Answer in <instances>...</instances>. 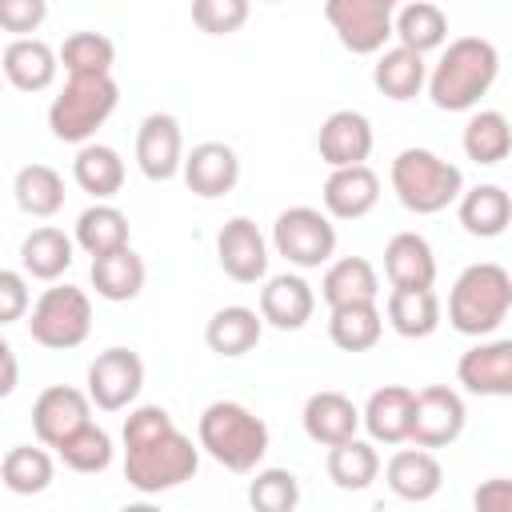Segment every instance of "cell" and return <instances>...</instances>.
I'll return each mask as SVG.
<instances>
[{"label": "cell", "mask_w": 512, "mask_h": 512, "mask_svg": "<svg viewBox=\"0 0 512 512\" xmlns=\"http://www.w3.org/2000/svg\"><path fill=\"white\" fill-rule=\"evenodd\" d=\"M384 316L392 324L396 336L404 340H424L440 328V296L432 288L424 292H408V288H392L384 300Z\"/></svg>", "instance_id": "cell-29"}, {"label": "cell", "mask_w": 512, "mask_h": 512, "mask_svg": "<svg viewBox=\"0 0 512 512\" xmlns=\"http://www.w3.org/2000/svg\"><path fill=\"white\" fill-rule=\"evenodd\" d=\"M84 424H92V396L80 388L52 384L32 400V432L44 448H60Z\"/></svg>", "instance_id": "cell-12"}, {"label": "cell", "mask_w": 512, "mask_h": 512, "mask_svg": "<svg viewBox=\"0 0 512 512\" xmlns=\"http://www.w3.org/2000/svg\"><path fill=\"white\" fill-rule=\"evenodd\" d=\"M372 144H376L372 120H368L364 112H356V108L332 112V116L320 124V132H316V152H320V160H324L332 172H336V168H360V164L372 156Z\"/></svg>", "instance_id": "cell-15"}, {"label": "cell", "mask_w": 512, "mask_h": 512, "mask_svg": "<svg viewBox=\"0 0 512 512\" xmlns=\"http://www.w3.org/2000/svg\"><path fill=\"white\" fill-rule=\"evenodd\" d=\"M384 336V312L376 304H344L328 316V340L340 352H368Z\"/></svg>", "instance_id": "cell-36"}, {"label": "cell", "mask_w": 512, "mask_h": 512, "mask_svg": "<svg viewBox=\"0 0 512 512\" xmlns=\"http://www.w3.org/2000/svg\"><path fill=\"white\" fill-rule=\"evenodd\" d=\"M120 512H164L160 504H152V500H136V504H124Z\"/></svg>", "instance_id": "cell-48"}, {"label": "cell", "mask_w": 512, "mask_h": 512, "mask_svg": "<svg viewBox=\"0 0 512 512\" xmlns=\"http://www.w3.org/2000/svg\"><path fill=\"white\" fill-rule=\"evenodd\" d=\"M72 244L76 240L64 236L60 228H52V224L32 228L20 240V268H24V276L44 280V284H56L72 268Z\"/></svg>", "instance_id": "cell-28"}, {"label": "cell", "mask_w": 512, "mask_h": 512, "mask_svg": "<svg viewBox=\"0 0 512 512\" xmlns=\"http://www.w3.org/2000/svg\"><path fill=\"white\" fill-rule=\"evenodd\" d=\"M260 336H264V316L244 304H228V308L212 312V320L204 328V344L224 360L248 356L260 344Z\"/></svg>", "instance_id": "cell-26"}, {"label": "cell", "mask_w": 512, "mask_h": 512, "mask_svg": "<svg viewBox=\"0 0 512 512\" xmlns=\"http://www.w3.org/2000/svg\"><path fill=\"white\" fill-rule=\"evenodd\" d=\"M60 64L72 76H112L116 64V44L104 32H72L60 44Z\"/></svg>", "instance_id": "cell-40"}, {"label": "cell", "mask_w": 512, "mask_h": 512, "mask_svg": "<svg viewBox=\"0 0 512 512\" xmlns=\"http://www.w3.org/2000/svg\"><path fill=\"white\" fill-rule=\"evenodd\" d=\"M384 484L408 504H424L444 488V468L428 448H400L384 464Z\"/></svg>", "instance_id": "cell-19"}, {"label": "cell", "mask_w": 512, "mask_h": 512, "mask_svg": "<svg viewBox=\"0 0 512 512\" xmlns=\"http://www.w3.org/2000/svg\"><path fill=\"white\" fill-rule=\"evenodd\" d=\"M320 200H324V212L332 220H360L380 200V176L368 164H360V168H336V172H328Z\"/></svg>", "instance_id": "cell-22"}, {"label": "cell", "mask_w": 512, "mask_h": 512, "mask_svg": "<svg viewBox=\"0 0 512 512\" xmlns=\"http://www.w3.org/2000/svg\"><path fill=\"white\" fill-rule=\"evenodd\" d=\"M248 20V4L244 0H196L192 4V24L208 36H228L240 32V24Z\"/></svg>", "instance_id": "cell-43"}, {"label": "cell", "mask_w": 512, "mask_h": 512, "mask_svg": "<svg viewBox=\"0 0 512 512\" xmlns=\"http://www.w3.org/2000/svg\"><path fill=\"white\" fill-rule=\"evenodd\" d=\"M72 180L88 196H96V204H108L124 188V160L108 144H84L72 160Z\"/></svg>", "instance_id": "cell-31"}, {"label": "cell", "mask_w": 512, "mask_h": 512, "mask_svg": "<svg viewBox=\"0 0 512 512\" xmlns=\"http://www.w3.org/2000/svg\"><path fill=\"white\" fill-rule=\"evenodd\" d=\"M60 460L72 468V472H84V476H96L112 464V436L100 428V424H84L76 436H68L60 448Z\"/></svg>", "instance_id": "cell-41"}, {"label": "cell", "mask_w": 512, "mask_h": 512, "mask_svg": "<svg viewBox=\"0 0 512 512\" xmlns=\"http://www.w3.org/2000/svg\"><path fill=\"white\" fill-rule=\"evenodd\" d=\"M136 164L152 184L184 172V132L172 112H148L136 128Z\"/></svg>", "instance_id": "cell-13"}, {"label": "cell", "mask_w": 512, "mask_h": 512, "mask_svg": "<svg viewBox=\"0 0 512 512\" xmlns=\"http://www.w3.org/2000/svg\"><path fill=\"white\" fill-rule=\"evenodd\" d=\"M268 440V424L236 400H212L196 420V444L228 472H256Z\"/></svg>", "instance_id": "cell-3"}, {"label": "cell", "mask_w": 512, "mask_h": 512, "mask_svg": "<svg viewBox=\"0 0 512 512\" xmlns=\"http://www.w3.org/2000/svg\"><path fill=\"white\" fill-rule=\"evenodd\" d=\"M0 360H4V380H0V396H12L16 392V348L4 340L0 344Z\"/></svg>", "instance_id": "cell-47"}, {"label": "cell", "mask_w": 512, "mask_h": 512, "mask_svg": "<svg viewBox=\"0 0 512 512\" xmlns=\"http://www.w3.org/2000/svg\"><path fill=\"white\" fill-rule=\"evenodd\" d=\"M384 276L392 288L424 292L436 284V252L420 232H396L384 244Z\"/></svg>", "instance_id": "cell-21"}, {"label": "cell", "mask_w": 512, "mask_h": 512, "mask_svg": "<svg viewBox=\"0 0 512 512\" xmlns=\"http://www.w3.org/2000/svg\"><path fill=\"white\" fill-rule=\"evenodd\" d=\"M412 408H416V392L404 384H384L368 396L364 404V428L372 436V444H404L412 436Z\"/></svg>", "instance_id": "cell-23"}, {"label": "cell", "mask_w": 512, "mask_h": 512, "mask_svg": "<svg viewBox=\"0 0 512 512\" xmlns=\"http://www.w3.org/2000/svg\"><path fill=\"white\" fill-rule=\"evenodd\" d=\"M460 228L476 240H496L504 236V228L512 224V196L500 184H476L460 196L456 204Z\"/></svg>", "instance_id": "cell-25"}, {"label": "cell", "mask_w": 512, "mask_h": 512, "mask_svg": "<svg viewBox=\"0 0 512 512\" xmlns=\"http://www.w3.org/2000/svg\"><path fill=\"white\" fill-rule=\"evenodd\" d=\"M0 64H4V76H8L12 88L44 92V88H52V80L60 72V52L48 48L44 40H36V36H16V40L4 44Z\"/></svg>", "instance_id": "cell-24"}, {"label": "cell", "mask_w": 512, "mask_h": 512, "mask_svg": "<svg viewBox=\"0 0 512 512\" xmlns=\"http://www.w3.org/2000/svg\"><path fill=\"white\" fill-rule=\"evenodd\" d=\"M320 296L328 308H344V304H376L380 296V276L364 256H340L328 264L324 280H320Z\"/></svg>", "instance_id": "cell-27"}, {"label": "cell", "mask_w": 512, "mask_h": 512, "mask_svg": "<svg viewBox=\"0 0 512 512\" xmlns=\"http://www.w3.org/2000/svg\"><path fill=\"white\" fill-rule=\"evenodd\" d=\"M312 312H316V292L296 272H280L260 288V316H264V324H272L280 332L304 328L312 320Z\"/></svg>", "instance_id": "cell-20"}, {"label": "cell", "mask_w": 512, "mask_h": 512, "mask_svg": "<svg viewBox=\"0 0 512 512\" xmlns=\"http://www.w3.org/2000/svg\"><path fill=\"white\" fill-rule=\"evenodd\" d=\"M472 508L476 512H512V480L508 476L480 480L472 492Z\"/></svg>", "instance_id": "cell-46"}, {"label": "cell", "mask_w": 512, "mask_h": 512, "mask_svg": "<svg viewBox=\"0 0 512 512\" xmlns=\"http://www.w3.org/2000/svg\"><path fill=\"white\" fill-rule=\"evenodd\" d=\"M464 420H468V408H464V396L448 384H428L416 392V408H412V444L416 448H448L460 440L464 432Z\"/></svg>", "instance_id": "cell-10"}, {"label": "cell", "mask_w": 512, "mask_h": 512, "mask_svg": "<svg viewBox=\"0 0 512 512\" xmlns=\"http://www.w3.org/2000/svg\"><path fill=\"white\" fill-rule=\"evenodd\" d=\"M184 184L200 200H220L240 184V156L224 140H204L184 156Z\"/></svg>", "instance_id": "cell-16"}, {"label": "cell", "mask_w": 512, "mask_h": 512, "mask_svg": "<svg viewBox=\"0 0 512 512\" xmlns=\"http://www.w3.org/2000/svg\"><path fill=\"white\" fill-rule=\"evenodd\" d=\"M500 76V52L484 36H456L428 72V96L440 112H468Z\"/></svg>", "instance_id": "cell-2"}, {"label": "cell", "mask_w": 512, "mask_h": 512, "mask_svg": "<svg viewBox=\"0 0 512 512\" xmlns=\"http://www.w3.org/2000/svg\"><path fill=\"white\" fill-rule=\"evenodd\" d=\"M216 260H220L224 276L236 284L264 280L268 276V240L256 228V220H248V216L224 220V228L216 236Z\"/></svg>", "instance_id": "cell-14"}, {"label": "cell", "mask_w": 512, "mask_h": 512, "mask_svg": "<svg viewBox=\"0 0 512 512\" xmlns=\"http://www.w3.org/2000/svg\"><path fill=\"white\" fill-rule=\"evenodd\" d=\"M460 144H464V156H468V160L492 168V164H500V160L512 156V124H508L504 112L480 108V112H472V120L464 124Z\"/></svg>", "instance_id": "cell-33"}, {"label": "cell", "mask_w": 512, "mask_h": 512, "mask_svg": "<svg viewBox=\"0 0 512 512\" xmlns=\"http://www.w3.org/2000/svg\"><path fill=\"white\" fill-rule=\"evenodd\" d=\"M28 308H32V296H28L24 272L4 268V272H0V324H16Z\"/></svg>", "instance_id": "cell-44"}, {"label": "cell", "mask_w": 512, "mask_h": 512, "mask_svg": "<svg viewBox=\"0 0 512 512\" xmlns=\"http://www.w3.org/2000/svg\"><path fill=\"white\" fill-rule=\"evenodd\" d=\"M144 260L132 252V248H120L112 256H100L92 260V288L100 300H112V304H124V300H136L140 288H144Z\"/></svg>", "instance_id": "cell-35"}, {"label": "cell", "mask_w": 512, "mask_h": 512, "mask_svg": "<svg viewBox=\"0 0 512 512\" xmlns=\"http://www.w3.org/2000/svg\"><path fill=\"white\" fill-rule=\"evenodd\" d=\"M272 248L296 268H320L336 252V224L328 212L308 204L284 208L272 224Z\"/></svg>", "instance_id": "cell-9"}, {"label": "cell", "mask_w": 512, "mask_h": 512, "mask_svg": "<svg viewBox=\"0 0 512 512\" xmlns=\"http://www.w3.org/2000/svg\"><path fill=\"white\" fill-rule=\"evenodd\" d=\"M0 476H4V488L16 492V496H36L52 484L56 476V464L44 448H32V444H16L4 452L0 460Z\"/></svg>", "instance_id": "cell-38"}, {"label": "cell", "mask_w": 512, "mask_h": 512, "mask_svg": "<svg viewBox=\"0 0 512 512\" xmlns=\"http://www.w3.org/2000/svg\"><path fill=\"white\" fill-rule=\"evenodd\" d=\"M324 468H328V480H332L336 488H344V492H364V488L380 476V456H376V448H372L368 440H348V444H340V448H328Z\"/></svg>", "instance_id": "cell-39"}, {"label": "cell", "mask_w": 512, "mask_h": 512, "mask_svg": "<svg viewBox=\"0 0 512 512\" xmlns=\"http://www.w3.org/2000/svg\"><path fill=\"white\" fill-rule=\"evenodd\" d=\"M120 88L112 76H72L48 104V128L64 144H92L96 128L116 112Z\"/></svg>", "instance_id": "cell-6"}, {"label": "cell", "mask_w": 512, "mask_h": 512, "mask_svg": "<svg viewBox=\"0 0 512 512\" xmlns=\"http://www.w3.org/2000/svg\"><path fill=\"white\" fill-rule=\"evenodd\" d=\"M448 40V16L444 8L428 4V0H412L404 8H396V44L424 56V52H436L444 48Z\"/></svg>", "instance_id": "cell-34"}, {"label": "cell", "mask_w": 512, "mask_h": 512, "mask_svg": "<svg viewBox=\"0 0 512 512\" xmlns=\"http://www.w3.org/2000/svg\"><path fill=\"white\" fill-rule=\"evenodd\" d=\"M92 260L100 256H112L120 248H132L128 244V216L116 208V204H92L76 216V236H72Z\"/></svg>", "instance_id": "cell-32"}, {"label": "cell", "mask_w": 512, "mask_h": 512, "mask_svg": "<svg viewBox=\"0 0 512 512\" xmlns=\"http://www.w3.org/2000/svg\"><path fill=\"white\" fill-rule=\"evenodd\" d=\"M48 16L44 0H4L0 4V28L4 32H36Z\"/></svg>", "instance_id": "cell-45"}, {"label": "cell", "mask_w": 512, "mask_h": 512, "mask_svg": "<svg viewBox=\"0 0 512 512\" xmlns=\"http://www.w3.org/2000/svg\"><path fill=\"white\" fill-rule=\"evenodd\" d=\"M456 380L472 396H512V336L472 344L456 360Z\"/></svg>", "instance_id": "cell-17"}, {"label": "cell", "mask_w": 512, "mask_h": 512, "mask_svg": "<svg viewBox=\"0 0 512 512\" xmlns=\"http://www.w3.org/2000/svg\"><path fill=\"white\" fill-rule=\"evenodd\" d=\"M124 480L160 496L188 484L200 468V444H192L160 404H140L124 416Z\"/></svg>", "instance_id": "cell-1"}, {"label": "cell", "mask_w": 512, "mask_h": 512, "mask_svg": "<svg viewBox=\"0 0 512 512\" xmlns=\"http://www.w3.org/2000/svg\"><path fill=\"white\" fill-rule=\"evenodd\" d=\"M252 512H296L300 504V480L288 468H260L248 484Z\"/></svg>", "instance_id": "cell-42"}, {"label": "cell", "mask_w": 512, "mask_h": 512, "mask_svg": "<svg viewBox=\"0 0 512 512\" xmlns=\"http://www.w3.org/2000/svg\"><path fill=\"white\" fill-rule=\"evenodd\" d=\"M388 180H392L396 200L416 216H436L448 204H460V196H464V172L452 160L436 156L432 148L396 152Z\"/></svg>", "instance_id": "cell-5"}, {"label": "cell", "mask_w": 512, "mask_h": 512, "mask_svg": "<svg viewBox=\"0 0 512 512\" xmlns=\"http://www.w3.org/2000/svg\"><path fill=\"white\" fill-rule=\"evenodd\" d=\"M88 332H92V300H88L84 288H76V284H52L32 304L28 336L40 348L68 352V348H80L88 340Z\"/></svg>", "instance_id": "cell-7"}, {"label": "cell", "mask_w": 512, "mask_h": 512, "mask_svg": "<svg viewBox=\"0 0 512 512\" xmlns=\"http://www.w3.org/2000/svg\"><path fill=\"white\" fill-rule=\"evenodd\" d=\"M12 192H16L20 212H28L36 220H48L64 208V176L48 164H24L12 180Z\"/></svg>", "instance_id": "cell-37"}, {"label": "cell", "mask_w": 512, "mask_h": 512, "mask_svg": "<svg viewBox=\"0 0 512 512\" xmlns=\"http://www.w3.org/2000/svg\"><path fill=\"white\" fill-rule=\"evenodd\" d=\"M372 84L388 100H412L428 84V64H424V56H416V52H408L400 44L384 48L376 56V64H372Z\"/></svg>", "instance_id": "cell-30"}, {"label": "cell", "mask_w": 512, "mask_h": 512, "mask_svg": "<svg viewBox=\"0 0 512 512\" xmlns=\"http://www.w3.org/2000/svg\"><path fill=\"white\" fill-rule=\"evenodd\" d=\"M144 388V360L132 348H104L88 364V396L100 412H124Z\"/></svg>", "instance_id": "cell-11"}, {"label": "cell", "mask_w": 512, "mask_h": 512, "mask_svg": "<svg viewBox=\"0 0 512 512\" xmlns=\"http://www.w3.org/2000/svg\"><path fill=\"white\" fill-rule=\"evenodd\" d=\"M300 420H304L308 440H312V444H324V448H340V444L356 440V428L364 424L360 408H356L344 392H336V388L312 392V396L304 400Z\"/></svg>", "instance_id": "cell-18"}, {"label": "cell", "mask_w": 512, "mask_h": 512, "mask_svg": "<svg viewBox=\"0 0 512 512\" xmlns=\"http://www.w3.org/2000/svg\"><path fill=\"white\" fill-rule=\"evenodd\" d=\"M324 20L332 24L336 40L352 56H380L384 44L396 36V4L392 0H328Z\"/></svg>", "instance_id": "cell-8"}, {"label": "cell", "mask_w": 512, "mask_h": 512, "mask_svg": "<svg viewBox=\"0 0 512 512\" xmlns=\"http://www.w3.org/2000/svg\"><path fill=\"white\" fill-rule=\"evenodd\" d=\"M512 312V272L480 260L468 264L448 292V324L460 336H488Z\"/></svg>", "instance_id": "cell-4"}]
</instances>
